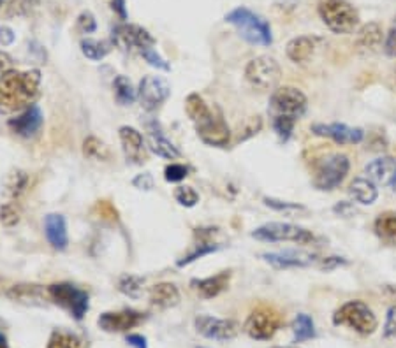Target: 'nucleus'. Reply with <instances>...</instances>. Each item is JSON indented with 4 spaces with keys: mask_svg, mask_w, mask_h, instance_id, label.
Returning a JSON list of instances; mask_svg holds the SVG:
<instances>
[{
    "mask_svg": "<svg viewBox=\"0 0 396 348\" xmlns=\"http://www.w3.org/2000/svg\"><path fill=\"white\" fill-rule=\"evenodd\" d=\"M41 73L37 69H9L0 76V115L25 111L39 97Z\"/></svg>",
    "mask_w": 396,
    "mask_h": 348,
    "instance_id": "f257e3e1",
    "label": "nucleus"
},
{
    "mask_svg": "<svg viewBox=\"0 0 396 348\" xmlns=\"http://www.w3.org/2000/svg\"><path fill=\"white\" fill-rule=\"evenodd\" d=\"M226 21L231 24L233 27L238 28L240 35L250 44H258V46H269L273 42L271 28L269 24L262 16L255 15L246 8H236L231 12L226 15Z\"/></svg>",
    "mask_w": 396,
    "mask_h": 348,
    "instance_id": "f03ea898",
    "label": "nucleus"
},
{
    "mask_svg": "<svg viewBox=\"0 0 396 348\" xmlns=\"http://www.w3.org/2000/svg\"><path fill=\"white\" fill-rule=\"evenodd\" d=\"M321 19L335 34H350L359 25V15L347 0H319Z\"/></svg>",
    "mask_w": 396,
    "mask_h": 348,
    "instance_id": "7ed1b4c3",
    "label": "nucleus"
},
{
    "mask_svg": "<svg viewBox=\"0 0 396 348\" xmlns=\"http://www.w3.org/2000/svg\"><path fill=\"white\" fill-rule=\"evenodd\" d=\"M333 324L349 327L361 336H368L377 329V317L363 301H347L335 311Z\"/></svg>",
    "mask_w": 396,
    "mask_h": 348,
    "instance_id": "20e7f679",
    "label": "nucleus"
},
{
    "mask_svg": "<svg viewBox=\"0 0 396 348\" xmlns=\"http://www.w3.org/2000/svg\"><path fill=\"white\" fill-rule=\"evenodd\" d=\"M350 162L342 154H330L319 158L314 165V185L317 190H335L347 178Z\"/></svg>",
    "mask_w": 396,
    "mask_h": 348,
    "instance_id": "39448f33",
    "label": "nucleus"
},
{
    "mask_svg": "<svg viewBox=\"0 0 396 348\" xmlns=\"http://www.w3.org/2000/svg\"><path fill=\"white\" fill-rule=\"evenodd\" d=\"M48 297L67 310L74 320H81L85 317L87 311L90 310V297L87 291L76 287V285L69 284V282H60V284H53L46 289Z\"/></svg>",
    "mask_w": 396,
    "mask_h": 348,
    "instance_id": "423d86ee",
    "label": "nucleus"
},
{
    "mask_svg": "<svg viewBox=\"0 0 396 348\" xmlns=\"http://www.w3.org/2000/svg\"><path fill=\"white\" fill-rule=\"evenodd\" d=\"M250 236L254 237V239H258V241H266V243L293 241L298 243V245H310V243L316 241L314 232H310L308 229L294 226V223H284V222L264 223V226L252 230Z\"/></svg>",
    "mask_w": 396,
    "mask_h": 348,
    "instance_id": "0eeeda50",
    "label": "nucleus"
},
{
    "mask_svg": "<svg viewBox=\"0 0 396 348\" xmlns=\"http://www.w3.org/2000/svg\"><path fill=\"white\" fill-rule=\"evenodd\" d=\"M282 325H284V318L277 310L268 306H259L249 315L245 325H243V331L252 340L266 341L271 340Z\"/></svg>",
    "mask_w": 396,
    "mask_h": 348,
    "instance_id": "6e6552de",
    "label": "nucleus"
},
{
    "mask_svg": "<svg viewBox=\"0 0 396 348\" xmlns=\"http://www.w3.org/2000/svg\"><path fill=\"white\" fill-rule=\"evenodd\" d=\"M307 95L294 86H280L271 93V99H269V109L273 116L300 120L307 113Z\"/></svg>",
    "mask_w": 396,
    "mask_h": 348,
    "instance_id": "1a4fd4ad",
    "label": "nucleus"
},
{
    "mask_svg": "<svg viewBox=\"0 0 396 348\" xmlns=\"http://www.w3.org/2000/svg\"><path fill=\"white\" fill-rule=\"evenodd\" d=\"M280 77V65L271 57L252 58L245 67V80L258 90H273Z\"/></svg>",
    "mask_w": 396,
    "mask_h": 348,
    "instance_id": "9d476101",
    "label": "nucleus"
},
{
    "mask_svg": "<svg viewBox=\"0 0 396 348\" xmlns=\"http://www.w3.org/2000/svg\"><path fill=\"white\" fill-rule=\"evenodd\" d=\"M111 42L123 51H139L155 46V37L147 30L132 24L116 25L111 30Z\"/></svg>",
    "mask_w": 396,
    "mask_h": 348,
    "instance_id": "9b49d317",
    "label": "nucleus"
},
{
    "mask_svg": "<svg viewBox=\"0 0 396 348\" xmlns=\"http://www.w3.org/2000/svg\"><path fill=\"white\" fill-rule=\"evenodd\" d=\"M220 234L219 227H197L194 229V243L190 250L185 253L181 259L177 260L178 268L192 264L197 259H203L204 255H210L213 252H219L222 248V243L217 239Z\"/></svg>",
    "mask_w": 396,
    "mask_h": 348,
    "instance_id": "f8f14e48",
    "label": "nucleus"
},
{
    "mask_svg": "<svg viewBox=\"0 0 396 348\" xmlns=\"http://www.w3.org/2000/svg\"><path fill=\"white\" fill-rule=\"evenodd\" d=\"M196 132L201 138V141L208 146H215V148H226L231 143V130L227 127L222 113L217 109V113H210L204 120L194 123Z\"/></svg>",
    "mask_w": 396,
    "mask_h": 348,
    "instance_id": "ddd939ff",
    "label": "nucleus"
},
{
    "mask_svg": "<svg viewBox=\"0 0 396 348\" xmlns=\"http://www.w3.org/2000/svg\"><path fill=\"white\" fill-rule=\"evenodd\" d=\"M171 95L170 83L161 76H145L139 81L138 100L145 111L154 113Z\"/></svg>",
    "mask_w": 396,
    "mask_h": 348,
    "instance_id": "4468645a",
    "label": "nucleus"
},
{
    "mask_svg": "<svg viewBox=\"0 0 396 348\" xmlns=\"http://www.w3.org/2000/svg\"><path fill=\"white\" fill-rule=\"evenodd\" d=\"M194 327H196V331L201 336L217 341L233 340V338L238 336L240 333L238 322L229 320V318L210 317V315H199V317H196Z\"/></svg>",
    "mask_w": 396,
    "mask_h": 348,
    "instance_id": "2eb2a0df",
    "label": "nucleus"
},
{
    "mask_svg": "<svg viewBox=\"0 0 396 348\" xmlns=\"http://www.w3.org/2000/svg\"><path fill=\"white\" fill-rule=\"evenodd\" d=\"M145 320H147V315L136 310L104 311L97 320V325L104 333H125V331L138 327Z\"/></svg>",
    "mask_w": 396,
    "mask_h": 348,
    "instance_id": "dca6fc26",
    "label": "nucleus"
},
{
    "mask_svg": "<svg viewBox=\"0 0 396 348\" xmlns=\"http://www.w3.org/2000/svg\"><path fill=\"white\" fill-rule=\"evenodd\" d=\"M312 132L319 138H327L336 145H358L365 138V130L349 127L345 123H314Z\"/></svg>",
    "mask_w": 396,
    "mask_h": 348,
    "instance_id": "f3484780",
    "label": "nucleus"
},
{
    "mask_svg": "<svg viewBox=\"0 0 396 348\" xmlns=\"http://www.w3.org/2000/svg\"><path fill=\"white\" fill-rule=\"evenodd\" d=\"M118 138L122 143L123 155L127 162L136 165H143L148 161V149L145 146V138L138 129L129 125H123L118 129Z\"/></svg>",
    "mask_w": 396,
    "mask_h": 348,
    "instance_id": "a211bd4d",
    "label": "nucleus"
},
{
    "mask_svg": "<svg viewBox=\"0 0 396 348\" xmlns=\"http://www.w3.org/2000/svg\"><path fill=\"white\" fill-rule=\"evenodd\" d=\"M43 123L44 115L43 111H41V107H39L37 104H32L25 111H21L19 115H16L15 118L9 120L8 127L16 136L28 139L39 134V130L43 129Z\"/></svg>",
    "mask_w": 396,
    "mask_h": 348,
    "instance_id": "6ab92c4d",
    "label": "nucleus"
},
{
    "mask_svg": "<svg viewBox=\"0 0 396 348\" xmlns=\"http://www.w3.org/2000/svg\"><path fill=\"white\" fill-rule=\"evenodd\" d=\"M261 259L273 266L275 269H289V268H307L317 260L314 253L301 252V250H284V252H266L261 253Z\"/></svg>",
    "mask_w": 396,
    "mask_h": 348,
    "instance_id": "aec40b11",
    "label": "nucleus"
},
{
    "mask_svg": "<svg viewBox=\"0 0 396 348\" xmlns=\"http://www.w3.org/2000/svg\"><path fill=\"white\" fill-rule=\"evenodd\" d=\"M44 234L51 248L64 252L69 246V234H67L66 217L60 213H50L44 219Z\"/></svg>",
    "mask_w": 396,
    "mask_h": 348,
    "instance_id": "412c9836",
    "label": "nucleus"
},
{
    "mask_svg": "<svg viewBox=\"0 0 396 348\" xmlns=\"http://www.w3.org/2000/svg\"><path fill=\"white\" fill-rule=\"evenodd\" d=\"M366 174L372 181L396 190V158L381 157L370 162L365 167Z\"/></svg>",
    "mask_w": 396,
    "mask_h": 348,
    "instance_id": "4be33fe9",
    "label": "nucleus"
},
{
    "mask_svg": "<svg viewBox=\"0 0 396 348\" xmlns=\"http://www.w3.org/2000/svg\"><path fill=\"white\" fill-rule=\"evenodd\" d=\"M46 294H44V289L37 284H18L6 291V295L11 301L25 306H46Z\"/></svg>",
    "mask_w": 396,
    "mask_h": 348,
    "instance_id": "5701e85b",
    "label": "nucleus"
},
{
    "mask_svg": "<svg viewBox=\"0 0 396 348\" xmlns=\"http://www.w3.org/2000/svg\"><path fill=\"white\" fill-rule=\"evenodd\" d=\"M231 282V271H220L215 276H208V278L192 280L190 287L199 297L213 299L222 294Z\"/></svg>",
    "mask_w": 396,
    "mask_h": 348,
    "instance_id": "b1692460",
    "label": "nucleus"
},
{
    "mask_svg": "<svg viewBox=\"0 0 396 348\" xmlns=\"http://www.w3.org/2000/svg\"><path fill=\"white\" fill-rule=\"evenodd\" d=\"M180 302V291L174 284L162 282L150 289V304L155 310H170Z\"/></svg>",
    "mask_w": 396,
    "mask_h": 348,
    "instance_id": "393cba45",
    "label": "nucleus"
},
{
    "mask_svg": "<svg viewBox=\"0 0 396 348\" xmlns=\"http://www.w3.org/2000/svg\"><path fill=\"white\" fill-rule=\"evenodd\" d=\"M317 48V39L310 37V35H300V37H294L287 42L285 46V53L296 64H303L308 58L314 55Z\"/></svg>",
    "mask_w": 396,
    "mask_h": 348,
    "instance_id": "a878e982",
    "label": "nucleus"
},
{
    "mask_svg": "<svg viewBox=\"0 0 396 348\" xmlns=\"http://www.w3.org/2000/svg\"><path fill=\"white\" fill-rule=\"evenodd\" d=\"M382 44V27L375 21L361 27L356 37V46L361 53H375Z\"/></svg>",
    "mask_w": 396,
    "mask_h": 348,
    "instance_id": "bb28decb",
    "label": "nucleus"
},
{
    "mask_svg": "<svg viewBox=\"0 0 396 348\" xmlns=\"http://www.w3.org/2000/svg\"><path fill=\"white\" fill-rule=\"evenodd\" d=\"M349 194L352 195L354 201H358L359 204H365V206H370L377 201L379 197V190L375 187L372 180H366V178H356V180L350 183L349 187Z\"/></svg>",
    "mask_w": 396,
    "mask_h": 348,
    "instance_id": "cd10ccee",
    "label": "nucleus"
},
{
    "mask_svg": "<svg viewBox=\"0 0 396 348\" xmlns=\"http://www.w3.org/2000/svg\"><path fill=\"white\" fill-rule=\"evenodd\" d=\"M373 230L382 243L388 246H396V213L388 211V213L379 214L373 223Z\"/></svg>",
    "mask_w": 396,
    "mask_h": 348,
    "instance_id": "c85d7f7f",
    "label": "nucleus"
},
{
    "mask_svg": "<svg viewBox=\"0 0 396 348\" xmlns=\"http://www.w3.org/2000/svg\"><path fill=\"white\" fill-rule=\"evenodd\" d=\"M46 348H90V345L80 334L66 329H55L48 340Z\"/></svg>",
    "mask_w": 396,
    "mask_h": 348,
    "instance_id": "c756f323",
    "label": "nucleus"
},
{
    "mask_svg": "<svg viewBox=\"0 0 396 348\" xmlns=\"http://www.w3.org/2000/svg\"><path fill=\"white\" fill-rule=\"evenodd\" d=\"M148 148L154 152L157 157L168 158V161H174V158L181 157V152L162 134H150L148 138Z\"/></svg>",
    "mask_w": 396,
    "mask_h": 348,
    "instance_id": "7c9ffc66",
    "label": "nucleus"
},
{
    "mask_svg": "<svg viewBox=\"0 0 396 348\" xmlns=\"http://www.w3.org/2000/svg\"><path fill=\"white\" fill-rule=\"evenodd\" d=\"M28 181H30L28 172L21 171V169L12 171L11 174L6 178V195L11 197V199H19V197L27 192Z\"/></svg>",
    "mask_w": 396,
    "mask_h": 348,
    "instance_id": "2f4dec72",
    "label": "nucleus"
},
{
    "mask_svg": "<svg viewBox=\"0 0 396 348\" xmlns=\"http://www.w3.org/2000/svg\"><path fill=\"white\" fill-rule=\"evenodd\" d=\"M111 44L113 42L97 41V39H81L80 48L81 53L85 55L89 60L99 62L111 53Z\"/></svg>",
    "mask_w": 396,
    "mask_h": 348,
    "instance_id": "473e14b6",
    "label": "nucleus"
},
{
    "mask_svg": "<svg viewBox=\"0 0 396 348\" xmlns=\"http://www.w3.org/2000/svg\"><path fill=\"white\" fill-rule=\"evenodd\" d=\"M113 89H115V97L120 106H131V104L138 99V90L134 89L132 81L129 80L127 76H123V74L115 77Z\"/></svg>",
    "mask_w": 396,
    "mask_h": 348,
    "instance_id": "72a5a7b5",
    "label": "nucleus"
},
{
    "mask_svg": "<svg viewBox=\"0 0 396 348\" xmlns=\"http://www.w3.org/2000/svg\"><path fill=\"white\" fill-rule=\"evenodd\" d=\"M83 155L87 158H92V161H102L108 162L111 158V149L104 141H100L96 136H89V138L83 141Z\"/></svg>",
    "mask_w": 396,
    "mask_h": 348,
    "instance_id": "f704fd0d",
    "label": "nucleus"
},
{
    "mask_svg": "<svg viewBox=\"0 0 396 348\" xmlns=\"http://www.w3.org/2000/svg\"><path fill=\"white\" fill-rule=\"evenodd\" d=\"M185 113L189 115V118L192 120L194 123H197L206 118V116L212 113V109L204 102V99L199 93H190V95H187V99H185Z\"/></svg>",
    "mask_w": 396,
    "mask_h": 348,
    "instance_id": "c9c22d12",
    "label": "nucleus"
},
{
    "mask_svg": "<svg viewBox=\"0 0 396 348\" xmlns=\"http://www.w3.org/2000/svg\"><path fill=\"white\" fill-rule=\"evenodd\" d=\"M143 284L145 278L138 275H131V273H123L118 278V291L123 295H127L131 299H139L143 295Z\"/></svg>",
    "mask_w": 396,
    "mask_h": 348,
    "instance_id": "e433bc0d",
    "label": "nucleus"
},
{
    "mask_svg": "<svg viewBox=\"0 0 396 348\" xmlns=\"http://www.w3.org/2000/svg\"><path fill=\"white\" fill-rule=\"evenodd\" d=\"M293 334H294V341H296V343L316 338V324H314L312 317H308V315H305V313L298 315V317L294 318Z\"/></svg>",
    "mask_w": 396,
    "mask_h": 348,
    "instance_id": "4c0bfd02",
    "label": "nucleus"
},
{
    "mask_svg": "<svg viewBox=\"0 0 396 348\" xmlns=\"http://www.w3.org/2000/svg\"><path fill=\"white\" fill-rule=\"evenodd\" d=\"M92 213L96 214L97 219L102 220V222H109V223H115L118 222V210L115 208V204L111 201H106V199H100L93 204L92 208Z\"/></svg>",
    "mask_w": 396,
    "mask_h": 348,
    "instance_id": "58836bf2",
    "label": "nucleus"
},
{
    "mask_svg": "<svg viewBox=\"0 0 396 348\" xmlns=\"http://www.w3.org/2000/svg\"><path fill=\"white\" fill-rule=\"evenodd\" d=\"M296 122L298 120L287 118V116H273V130L282 143H287L291 139Z\"/></svg>",
    "mask_w": 396,
    "mask_h": 348,
    "instance_id": "ea45409f",
    "label": "nucleus"
},
{
    "mask_svg": "<svg viewBox=\"0 0 396 348\" xmlns=\"http://www.w3.org/2000/svg\"><path fill=\"white\" fill-rule=\"evenodd\" d=\"M39 4L41 0H11V4L8 6V16H28Z\"/></svg>",
    "mask_w": 396,
    "mask_h": 348,
    "instance_id": "a19ab883",
    "label": "nucleus"
},
{
    "mask_svg": "<svg viewBox=\"0 0 396 348\" xmlns=\"http://www.w3.org/2000/svg\"><path fill=\"white\" fill-rule=\"evenodd\" d=\"M173 195L174 199H177V203L183 208H194L197 203H199V194H197L192 187L180 185V187H177Z\"/></svg>",
    "mask_w": 396,
    "mask_h": 348,
    "instance_id": "79ce46f5",
    "label": "nucleus"
},
{
    "mask_svg": "<svg viewBox=\"0 0 396 348\" xmlns=\"http://www.w3.org/2000/svg\"><path fill=\"white\" fill-rule=\"evenodd\" d=\"M21 220V213L16 203H8L4 206H0V223L6 227H15L18 226Z\"/></svg>",
    "mask_w": 396,
    "mask_h": 348,
    "instance_id": "37998d69",
    "label": "nucleus"
},
{
    "mask_svg": "<svg viewBox=\"0 0 396 348\" xmlns=\"http://www.w3.org/2000/svg\"><path fill=\"white\" fill-rule=\"evenodd\" d=\"M264 204L268 208L275 211H280V213H298V211H307V208L301 206L298 203H287V201H278L273 197H264Z\"/></svg>",
    "mask_w": 396,
    "mask_h": 348,
    "instance_id": "c03bdc74",
    "label": "nucleus"
},
{
    "mask_svg": "<svg viewBox=\"0 0 396 348\" xmlns=\"http://www.w3.org/2000/svg\"><path fill=\"white\" fill-rule=\"evenodd\" d=\"M189 176V167L183 164H170L164 169V180L168 183H178Z\"/></svg>",
    "mask_w": 396,
    "mask_h": 348,
    "instance_id": "a18cd8bd",
    "label": "nucleus"
},
{
    "mask_svg": "<svg viewBox=\"0 0 396 348\" xmlns=\"http://www.w3.org/2000/svg\"><path fill=\"white\" fill-rule=\"evenodd\" d=\"M141 57L145 58V60H147L152 67H155V69L164 71V73H170L171 71V65L168 64V62H165L164 58H162L161 55L154 50V48H147V50H143Z\"/></svg>",
    "mask_w": 396,
    "mask_h": 348,
    "instance_id": "49530a36",
    "label": "nucleus"
},
{
    "mask_svg": "<svg viewBox=\"0 0 396 348\" xmlns=\"http://www.w3.org/2000/svg\"><path fill=\"white\" fill-rule=\"evenodd\" d=\"M262 129V120L261 116H252V118L246 120L245 123H243V127L240 129V136H238V141H245V139L252 138V136H255L259 132V130Z\"/></svg>",
    "mask_w": 396,
    "mask_h": 348,
    "instance_id": "de8ad7c7",
    "label": "nucleus"
},
{
    "mask_svg": "<svg viewBox=\"0 0 396 348\" xmlns=\"http://www.w3.org/2000/svg\"><path fill=\"white\" fill-rule=\"evenodd\" d=\"M78 30L83 32V34H93L97 30V21L96 16L90 11H83L78 16Z\"/></svg>",
    "mask_w": 396,
    "mask_h": 348,
    "instance_id": "09e8293b",
    "label": "nucleus"
},
{
    "mask_svg": "<svg viewBox=\"0 0 396 348\" xmlns=\"http://www.w3.org/2000/svg\"><path fill=\"white\" fill-rule=\"evenodd\" d=\"M132 187L143 192H150V190H154L155 180L150 172H143V174H138V176L132 180Z\"/></svg>",
    "mask_w": 396,
    "mask_h": 348,
    "instance_id": "8fccbe9b",
    "label": "nucleus"
},
{
    "mask_svg": "<svg viewBox=\"0 0 396 348\" xmlns=\"http://www.w3.org/2000/svg\"><path fill=\"white\" fill-rule=\"evenodd\" d=\"M347 260L343 257H324L319 260V268L323 271H333V269L340 268V266H345Z\"/></svg>",
    "mask_w": 396,
    "mask_h": 348,
    "instance_id": "3c124183",
    "label": "nucleus"
},
{
    "mask_svg": "<svg viewBox=\"0 0 396 348\" xmlns=\"http://www.w3.org/2000/svg\"><path fill=\"white\" fill-rule=\"evenodd\" d=\"M384 338H396V304L388 310L384 325Z\"/></svg>",
    "mask_w": 396,
    "mask_h": 348,
    "instance_id": "603ef678",
    "label": "nucleus"
},
{
    "mask_svg": "<svg viewBox=\"0 0 396 348\" xmlns=\"http://www.w3.org/2000/svg\"><path fill=\"white\" fill-rule=\"evenodd\" d=\"M384 51L386 55H389V57H396V28H391L388 34V37H386V42H384Z\"/></svg>",
    "mask_w": 396,
    "mask_h": 348,
    "instance_id": "864d4df0",
    "label": "nucleus"
},
{
    "mask_svg": "<svg viewBox=\"0 0 396 348\" xmlns=\"http://www.w3.org/2000/svg\"><path fill=\"white\" fill-rule=\"evenodd\" d=\"M15 42V32L9 27H0V44L2 46H11Z\"/></svg>",
    "mask_w": 396,
    "mask_h": 348,
    "instance_id": "5fc2aeb1",
    "label": "nucleus"
},
{
    "mask_svg": "<svg viewBox=\"0 0 396 348\" xmlns=\"http://www.w3.org/2000/svg\"><path fill=\"white\" fill-rule=\"evenodd\" d=\"M111 9L118 15L122 21L127 19V8H125V0H111Z\"/></svg>",
    "mask_w": 396,
    "mask_h": 348,
    "instance_id": "6e6d98bb",
    "label": "nucleus"
},
{
    "mask_svg": "<svg viewBox=\"0 0 396 348\" xmlns=\"http://www.w3.org/2000/svg\"><path fill=\"white\" fill-rule=\"evenodd\" d=\"M127 343L131 345L132 348H148L147 338L141 336V334H129Z\"/></svg>",
    "mask_w": 396,
    "mask_h": 348,
    "instance_id": "4d7b16f0",
    "label": "nucleus"
},
{
    "mask_svg": "<svg viewBox=\"0 0 396 348\" xmlns=\"http://www.w3.org/2000/svg\"><path fill=\"white\" fill-rule=\"evenodd\" d=\"M12 65H15V60L11 58V55H8L6 51L0 50V71L4 73V71L12 69Z\"/></svg>",
    "mask_w": 396,
    "mask_h": 348,
    "instance_id": "13d9d810",
    "label": "nucleus"
},
{
    "mask_svg": "<svg viewBox=\"0 0 396 348\" xmlns=\"http://www.w3.org/2000/svg\"><path fill=\"white\" fill-rule=\"evenodd\" d=\"M354 211V208L350 206V204H347V203H342V204H336L335 206V213H340L343 217V214H349V213H352Z\"/></svg>",
    "mask_w": 396,
    "mask_h": 348,
    "instance_id": "bf43d9fd",
    "label": "nucleus"
},
{
    "mask_svg": "<svg viewBox=\"0 0 396 348\" xmlns=\"http://www.w3.org/2000/svg\"><path fill=\"white\" fill-rule=\"evenodd\" d=\"M0 348H9L8 338H6L4 333H0Z\"/></svg>",
    "mask_w": 396,
    "mask_h": 348,
    "instance_id": "052dcab7",
    "label": "nucleus"
},
{
    "mask_svg": "<svg viewBox=\"0 0 396 348\" xmlns=\"http://www.w3.org/2000/svg\"><path fill=\"white\" fill-rule=\"evenodd\" d=\"M271 348H298V347H271Z\"/></svg>",
    "mask_w": 396,
    "mask_h": 348,
    "instance_id": "680f3d73",
    "label": "nucleus"
},
{
    "mask_svg": "<svg viewBox=\"0 0 396 348\" xmlns=\"http://www.w3.org/2000/svg\"><path fill=\"white\" fill-rule=\"evenodd\" d=\"M2 2H4V0H0V6H2Z\"/></svg>",
    "mask_w": 396,
    "mask_h": 348,
    "instance_id": "e2e57ef3",
    "label": "nucleus"
}]
</instances>
